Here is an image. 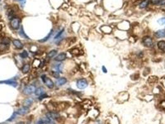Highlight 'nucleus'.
Wrapping results in <instances>:
<instances>
[{"mask_svg":"<svg viewBox=\"0 0 165 124\" xmlns=\"http://www.w3.org/2000/svg\"><path fill=\"white\" fill-rule=\"evenodd\" d=\"M148 5V1H146V0H145L143 2H141L140 5V8H145L147 6V5Z\"/></svg>","mask_w":165,"mask_h":124,"instance_id":"a878e982","label":"nucleus"},{"mask_svg":"<svg viewBox=\"0 0 165 124\" xmlns=\"http://www.w3.org/2000/svg\"><path fill=\"white\" fill-rule=\"evenodd\" d=\"M19 35H20L23 38H26V39H29L28 36H27L26 34H25V32H24V30H23V27H21V30L19 31Z\"/></svg>","mask_w":165,"mask_h":124,"instance_id":"393cba45","label":"nucleus"},{"mask_svg":"<svg viewBox=\"0 0 165 124\" xmlns=\"http://www.w3.org/2000/svg\"><path fill=\"white\" fill-rule=\"evenodd\" d=\"M102 71H103L104 73H107V70H106V68H105V66H102Z\"/></svg>","mask_w":165,"mask_h":124,"instance_id":"72a5a7b5","label":"nucleus"},{"mask_svg":"<svg viewBox=\"0 0 165 124\" xmlns=\"http://www.w3.org/2000/svg\"><path fill=\"white\" fill-rule=\"evenodd\" d=\"M13 45L16 49H22L23 48V44H22V42L19 40L15 39L13 41Z\"/></svg>","mask_w":165,"mask_h":124,"instance_id":"f8f14e48","label":"nucleus"},{"mask_svg":"<svg viewBox=\"0 0 165 124\" xmlns=\"http://www.w3.org/2000/svg\"><path fill=\"white\" fill-rule=\"evenodd\" d=\"M67 82V79L65 78H59L57 81H56L55 83L57 84V86H60L64 85L65 84H66Z\"/></svg>","mask_w":165,"mask_h":124,"instance_id":"9b49d317","label":"nucleus"},{"mask_svg":"<svg viewBox=\"0 0 165 124\" xmlns=\"http://www.w3.org/2000/svg\"><path fill=\"white\" fill-rule=\"evenodd\" d=\"M57 51L55 50H53L50 51V52L48 53L47 57L49 58H53V57H54L56 55H57Z\"/></svg>","mask_w":165,"mask_h":124,"instance_id":"aec40b11","label":"nucleus"},{"mask_svg":"<svg viewBox=\"0 0 165 124\" xmlns=\"http://www.w3.org/2000/svg\"><path fill=\"white\" fill-rule=\"evenodd\" d=\"M37 124H54V122H53V120L45 117L41 118L37 122Z\"/></svg>","mask_w":165,"mask_h":124,"instance_id":"0eeeda50","label":"nucleus"},{"mask_svg":"<svg viewBox=\"0 0 165 124\" xmlns=\"http://www.w3.org/2000/svg\"><path fill=\"white\" fill-rule=\"evenodd\" d=\"M154 36L156 38L165 37V30H159L155 33Z\"/></svg>","mask_w":165,"mask_h":124,"instance_id":"4468645a","label":"nucleus"},{"mask_svg":"<svg viewBox=\"0 0 165 124\" xmlns=\"http://www.w3.org/2000/svg\"><path fill=\"white\" fill-rule=\"evenodd\" d=\"M16 1H21V2H23V1H24V2H25V0H16Z\"/></svg>","mask_w":165,"mask_h":124,"instance_id":"c9c22d12","label":"nucleus"},{"mask_svg":"<svg viewBox=\"0 0 165 124\" xmlns=\"http://www.w3.org/2000/svg\"><path fill=\"white\" fill-rule=\"evenodd\" d=\"M10 25L11 27L14 30H18L19 29L20 27V19L19 18H14L11 19L10 22Z\"/></svg>","mask_w":165,"mask_h":124,"instance_id":"7ed1b4c3","label":"nucleus"},{"mask_svg":"<svg viewBox=\"0 0 165 124\" xmlns=\"http://www.w3.org/2000/svg\"><path fill=\"white\" fill-rule=\"evenodd\" d=\"M60 113L55 111L49 112L46 113V117L52 120H56L60 117Z\"/></svg>","mask_w":165,"mask_h":124,"instance_id":"423d86ee","label":"nucleus"},{"mask_svg":"<svg viewBox=\"0 0 165 124\" xmlns=\"http://www.w3.org/2000/svg\"><path fill=\"white\" fill-rule=\"evenodd\" d=\"M44 89L43 87H38L37 89H36V91H35V94L37 95V96H41V95H42L43 94H44Z\"/></svg>","mask_w":165,"mask_h":124,"instance_id":"f3484780","label":"nucleus"},{"mask_svg":"<svg viewBox=\"0 0 165 124\" xmlns=\"http://www.w3.org/2000/svg\"><path fill=\"white\" fill-rule=\"evenodd\" d=\"M63 32H64V29H62V31H60V32H58V33L57 34V35H56V36L55 37V38H54V39H58V38H59L61 36H62V34L63 33Z\"/></svg>","mask_w":165,"mask_h":124,"instance_id":"c85d7f7f","label":"nucleus"},{"mask_svg":"<svg viewBox=\"0 0 165 124\" xmlns=\"http://www.w3.org/2000/svg\"><path fill=\"white\" fill-rule=\"evenodd\" d=\"M29 76L24 77V78L21 80V82L23 83H24V84H28V83H29Z\"/></svg>","mask_w":165,"mask_h":124,"instance_id":"cd10ccee","label":"nucleus"},{"mask_svg":"<svg viewBox=\"0 0 165 124\" xmlns=\"http://www.w3.org/2000/svg\"><path fill=\"white\" fill-rule=\"evenodd\" d=\"M151 3L154 5H163L165 3V0H151Z\"/></svg>","mask_w":165,"mask_h":124,"instance_id":"5701e85b","label":"nucleus"},{"mask_svg":"<svg viewBox=\"0 0 165 124\" xmlns=\"http://www.w3.org/2000/svg\"><path fill=\"white\" fill-rule=\"evenodd\" d=\"M0 84H6L8 85L12 86L13 87H16L18 86V83L16 81H14L13 79H8V80L5 81H0Z\"/></svg>","mask_w":165,"mask_h":124,"instance_id":"6e6552de","label":"nucleus"},{"mask_svg":"<svg viewBox=\"0 0 165 124\" xmlns=\"http://www.w3.org/2000/svg\"><path fill=\"white\" fill-rule=\"evenodd\" d=\"M158 22L160 25H165V18H161L158 21Z\"/></svg>","mask_w":165,"mask_h":124,"instance_id":"c756f323","label":"nucleus"},{"mask_svg":"<svg viewBox=\"0 0 165 124\" xmlns=\"http://www.w3.org/2000/svg\"><path fill=\"white\" fill-rule=\"evenodd\" d=\"M41 63V60L36 58V59H35L34 60L33 64H32V65H33L34 68H37V67H39V66H40Z\"/></svg>","mask_w":165,"mask_h":124,"instance_id":"4be33fe9","label":"nucleus"},{"mask_svg":"<svg viewBox=\"0 0 165 124\" xmlns=\"http://www.w3.org/2000/svg\"><path fill=\"white\" fill-rule=\"evenodd\" d=\"M143 44L146 47H151L153 46V40L150 37H145L143 39Z\"/></svg>","mask_w":165,"mask_h":124,"instance_id":"39448f33","label":"nucleus"},{"mask_svg":"<svg viewBox=\"0 0 165 124\" xmlns=\"http://www.w3.org/2000/svg\"><path fill=\"white\" fill-rule=\"evenodd\" d=\"M16 124H25L24 123V122H18V123H17Z\"/></svg>","mask_w":165,"mask_h":124,"instance_id":"f704fd0d","label":"nucleus"},{"mask_svg":"<svg viewBox=\"0 0 165 124\" xmlns=\"http://www.w3.org/2000/svg\"><path fill=\"white\" fill-rule=\"evenodd\" d=\"M30 70V65L29 64H25V65H23V66L22 67V72L23 73H27L29 72Z\"/></svg>","mask_w":165,"mask_h":124,"instance_id":"a211bd4d","label":"nucleus"},{"mask_svg":"<svg viewBox=\"0 0 165 124\" xmlns=\"http://www.w3.org/2000/svg\"><path fill=\"white\" fill-rule=\"evenodd\" d=\"M88 81L85 79H80L78 80L76 86L80 89H84L88 86Z\"/></svg>","mask_w":165,"mask_h":124,"instance_id":"20e7f679","label":"nucleus"},{"mask_svg":"<svg viewBox=\"0 0 165 124\" xmlns=\"http://www.w3.org/2000/svg\"><path fill=\"white\" fill-rule=\"evenodd\" d=\"M66 58H67V55H66V53H60L59 55H58L54 58V60H55V61H57V62H62V61L65 60L66 59Z\"/></svg>","mask_w":165,"mask_h":124,"instance_id":"9d476101","label":"nucleus"},{"mask_svg":"<svg viewBox=\"0 0 165 124\" xmlns=\"http://www.w3.org/2000/svg\"><path fill=\"white\" fill-rule=\"evenodd\" d=\"M32 103H33V99L32 98H27L23 102V106L29 107L32 105Z\"/></svg>","mask_w":165,"mask_h":124,"instance_id":"ddd939ff","label":"nucleus"},{"mask_svg":"<svg viewBox=\"0 0 165 124\" xmlns=\"http://www.w3.org/2000/svg\"><path fill=\"white\" fill-rule=\"evenodd\" d=\"M0 1H1V0H0Z\"/></svg>","mask_w":165,"mask_h":124,"instance_id":"e433bc0d","label":"nucleus"},{"mask_svg":"<svg viewBox=\"0 0 165 124\" xmlns=\"http://www.w3.org/2000/svg\"><path fill=\"white\" fill-rule=\"evenodd\" d=\"M41 78H42V81H43V82H44V84H45L47 86L49 87V88L52 89L53 87H54V83H53L52 80L50 78L47 77V76L45 75V74H44V75L42 76Z\"/></svg>","mask_w":165,"mask_h":124,"instance_id":"f257e3e1","label":"nucleus"},{"mask_svg":"<svg viewBox=\"0 0 165 124\" xmlns=\"http://www.w3.org/2000/svg\"><path fill=\"white\" fill-rule=\"evenodd\" d=\"M54 70L56 71L58 73H62V70H63V65L62 63H58L55 65L54 67Z\"/></svg>","mask_w":165,"mask_h":124,"instance_id":"2eb2a0df","label":"nucleus"},{"mask_svg":"<svg viewBox=\"0 0 165 124\" xmlns=\"http://www.w3.org/2000/svg\"><path fill=\"white\" fill-rule=\"evenodd\" d=\"M29 112V107H23L20 108L17 110L16 113L18 115H24L27 114Z\"/></svg>","mask_w":165,"mask_h":124,"instance_id":"1a4fd4ad","label":"nucleus"},{"mask_svg":"<svg viewBox=\"0 0 165 124\" xmlns=\"http://www.w3.org/2000/svg\"><path fill=\"white\" fill-rule=\"evenodd\" d=\"M17 113H16V112H14L13 113V115H11V117H10V118H9L8 120L7 121H10V122H11V121H13V120H14V119H15L16 118V116H17Z\"/></svg>","mask_w":165,"mask_h":124,"instance_id":"bb28decb","label":"nucleus"},{"mask_svg":"<svg viewBox=\"0 0 165 124\" xmlns=\"http://www.w3.org/2000/svg\"><path fill=\"white\" fill-rule=\"evenodd\" d=\"M79 52H80V51H79L78 49H75L73 50L72 52H71V53H72L73 54H74V55H78L79 53Z\"/></svg>","mask_w":165,"mask_h":124,"instance_id":"2f4dec72","label":"nucleus"},{"mask_svg":"<svg viewBox=\"0 0 165 124\" xmlns=\"http://www.w3.org/2000/svg\"><path fill=\"white\" fill-rule=\"evenodd\" d=\"M158 47L159 50L165 52V42L164 41H159L158 42Z\"/></svg>","mask_w":165,"mask_h":124,"instance_id":"dca6fc26","label":"nucleus"},{"mask_svg":"<svg viewBox=\"0 0 165 124\" xmlns=\"http://www.w3.org/2000/svg\"><path fill=\"white\" fill-rule=\"evenodd\" d=\"M9 45L5 44V43H0V51H5L8 49Z\"/></svg>","mask_w":165,"mask_h":124,"instance_id":"412c9836","label":"nucleus"},{"mask_svg":"<svg viewBox=\"0 0 165 124\" xmlns=\"http://www.w3.org/2000/svg\"><path fill=\"white\" fill-rule=\"evenodd\" d=\"M52 75L56 78H59L60 73L57 72V71H52Z\"/></svg>","mask_w":165,"mask_h":124,"instance_id":"7c9ffc66","label":"nucleus"},{"mask_svg":"<svg viewBox=\"0 0 165 124\" xmlns=\"http://www.w3.org/2000/svg\"><path fill=\"white\" fill-rule=\"evenodd\" d=\"M48 97V96L47 95H45V94H42V95H41V96H40V97H39V99H44V98H45V97Z\"/></svg>","mask_w":165,"mask_h":124,"instance_id":"473e14b6","label":"nucleus"},{"mask_svg":"<svg viewBox=\"0 0 165 124\" xmlns=\"http://www.w3.org/2000/svg\"><path fill=\"white\" fill-rule=\"evenodd\" d=\"M52 33H53V30H51V31H50V33H49V34H48L47 36H46V37H44V39H41V40H39V42H41V43H44V42H46V41H47V40H48V39H50V36H52Z\"/></svg>","mask_w":165,"mask_h":124,"instance_id":"6ab92c4d","label":"nucleus"},{"mask_svg":"<svg viewBox=\"0 0 165 124\" xmlns=\"http://www.w3.org/2000/svg\"><path fill=\"white\" fill-rule=\"evenodd\" d=\"M36 86L32 84H30V85L24 87V90H23V93L26 95H30L34 93L36 91Z\"/></svg>","mask_w":165,"mask_h":124,"instance_id":"f03ea898","label":"nucleus"},{"mask_svg":"<svg viewBox=\"0 0 165 124\" xmlns=\"http://www.w3.org/2000/svg\"><path fill=\"white\" fill-rule=\"evenodd\" d=\"M28 53L27 52L26 50H24L23 51L22 53H21L20 54H19V56H20V58H23V59H24V58H26L28 57Z\"/></svg>","mask_w":165,"mask_h":124,"instance_id":"b1692460","label":"nucleus"}]
</instances>
